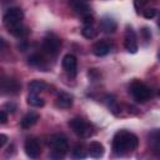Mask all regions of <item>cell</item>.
Returning a JSON list of instances; mask_svg holds the SVG:
<instances>
[{
	"label": "cell",
	"mask_w": 160,
	"mask_h": 160,
	"mask_svg": "<svg viewBox=\"0 0 160 160\" xmlns=\"http://www.w3.org/2000/svg\"><path fill=\"white\" fill-rule=\"evenodd\" d=\"M158 26H159V29H160V14H159V20H158Z\"/></svg>",
	"instance_id": "obj_30"
},
{
	"label": "cell",
	"mask_w": 160,
	"mask_h": 160,
	"mask_svg": "<svg viewBox=\"0 0 160 160\" xmlns=\"http://www.w3.org/2000/svg\"><path fill=\"white\" fill-rule=\"evenodd\" d=\"M8 30H9V32H10L11 35H14V36H16V38H24V36H26V35L29 34L28 29H26L22 24L15 25V26H12V28H10V29H8Z\"/></svg>",
	"instance_id": "obj_19"
},
{
	"label": "cell",
	"mask_w": 160,
	"mask_h": 160,
	"mask_svg": "<svg viewBox=\"0 0 160 160\" xmlns=\"http://www.w3.org/2000/svg\"><path fill=\"white\" fill-rule=\"evenodd\" d=\"M49 145L51 149L50 160H64L68 151V139L62 134H54L49 139Z\"/></svg>",
	"instance_id": "obj_2"
},
{
	"label": "cell",
	"mask_w": 160,
	"mask_h": 160,
	"mask_svg": "<svg viewBox=\"0 0 160 160\" xmlns=\"http://www.w3.org/2000/svg\"><path fill=\"white\" fill-rule=\"evenodd\" d=\"M6 141H8V136L4 135V134H1V135H0V145L4 146V145L6 144Z\"/></svg>",
	"instance_id": "obj_29"
},
{
	"label": "cell",
	"mask_w": 160,
	"mask_h": 160,
	"mask_svg": "<svg viewBox=\"0 0 160 160\" xmlns=\"http://www.w3.org/2000/svg\"><path fill=\"white\" fill-rule=\"evenodd\" d=\"M22 18H24V12L20 8H10L5 11L2 16V22L6 26V29H10L15 25L21 24Z\"/></svg>",
	"instance_id": "obj_5"
},
{
	"label": "cell",
	"mask_w": 160,
	"mask_h": 160,
	"mask_svg": "<svg viewBox=\"0 0 160 160\" xmlns=\"http://www.w3.org/2000/svg\"><path fill=\"white\" fill-rule=\"evenodd\" d=\"M142 15H144V18H146V19H152L155 15H156V10L155 9H145V10H142Z\"/></svg>",
	"instance_id": "obj_24"
},
{
	"label": "cell",
	"mask_w": 160,
	"mask_h": 160,
	"mask_svg": "<svg viewBox=\"0 0 160 160\" xmlns=\"http://www.w3.org/2000/svg\"><path fill=\"white\" fill-rule=\"evenodd\" d=\"M72 99H74L72 95L61 91V92H59V95H58V98L55 100V105L58 108H60V109H68V108H70L72 105Z\"/></svg>",
	"instance_id": "obj_11"
},
{
	"label": "cell",
	"mask_w": 160,
	"mask_h": 160,
	"mask_svg": "<svg viewBox=\"0 0 160 160\" xmlns=\"http://www.w3.org/2000/svg\"><path fill=\"white\" fill-rule=\"evenodd\" d=\"M29 64L32 65V66H42L45 64V60L41 55L39 54H32L31 56H29Z\"/></svg>",
	"instance_id": "obj_22"
},
{
	"label": "cell",
	"mask_w": 160,
	"mask_h": 160,
	"mask_svg": "<svg viewBox=\"0 0 160 160\" xmlns=\"http://www.w3.org/2000/svg\"><path fill=\"white\" fill-rule=\"evenodd\" d=\"M86 155H88V151H86V149L84 148L82 144L75 145L74 149H72V151H71V158L74 160H82V159L86 158Z\"/></svg>",
	"instance_id": "obj_16"
},
{
	"label": "cell",
	"mask_w": 160,
	"mask_h": 160,
	"mask_svg": "<svg viewBox=\"0 0 160 160\" xmlns=\"http://www.w3.org/2000/svg\"><path fill=\"white\" fill-rule=\"evenodd\" d=\"M82 21H84V25H92V21H94V16L91 14L89 15H85L82 16Z\"/></svg>",
	"instance_id": "obj_26"
},
{
	"label": "cell",
	"mask_w": 160,
	"mask_h": 160,
	"mask_svg": "<svg viewBox=\"0 0 160 160\" xmlns=\"http://www.w3.org/2000/svg\"><path fill=\"white\" fill-rule=\"evenodd\" d=\"M61 41L55 35H49L42 41V50L49 55H56L60 50Z\"/></svg>",
	"instance_id": "obj_6"
},
{
	"label": "cell",
	"mask_w": 160,
	"mask_h": 160,
	"mask_svg": "<svg viewBox=\"0 0 160 160\" xmlns=\"http://www.w3.org/2000/svg\"><path fill=\"white\" fill-rule=\"evenodd\" d=\"M69 126L71 128V130L80 138H89L90 135H92V125L90 122H88L86 120L81 119V118H74L69 121Z\"/></svg>",
	"instance_id": "obj_4"
},
{
	"label": "cell",
	"mask_w": 160,
	"mask_h": 160,
	"mask_svg": "<svg viewBox=\"0 0 160 160\" xmlns=\"http://www.w3.org/2000/svg\"><path fill=\"white\" fill-rule=\"evenodd\" d=\"M6 120H8L6 111H5V110H1V111H0V122H1V124H5Z\"/></svg>",
	"instance_id": "obj_27"
},
{
	"label": "cell",
	"mask_w": 160,
	"mask_h": 160,
	"mask_svg": "<svg viewBox=\"0 0 160 160\" xmlns=\"http://www.w3.org/2000/svg\"><path fill=\"white\" fill-rule=\"evenodd\" d=\"M159 96H160V90H159Z\"/></svg>",
	"instance_id": "obj_31"
},
{
	"label": "cell",
	"mask_w": 160,
	"mask_h": 160,
	"mask_svg": "<svg viewBox=\"0 0 160 160\" xmlns=\"http://www.w3.org/2000/svg\"><path fill=\"white\" fill-rule=\"evenodd\" d=\"M124 45H125V49L131 52V54H135L138 51V39H136V34L135 31L132 30L131 26H128L126 28V31H125V36H124Z\"/></svg>",
	"instance_id": "obj_7"
},
{
	"label": "cell",
	"mask_w": 160,
	"mask_h": 160,
	"mask_svg": "<svg viewBox=\"0 0 160 160\" xmlns=\"http://www.w3.org/2000/svg\"><path fill=\"white\" fill-rule=\"evenodd\" d=\"M110 44L105 40H100V41H96L94 45H92V52L94 55L96 56H105L106 54H109L110 51Z\"/></svg>",
	"instance_id": "obj_12"
},
{
	"label": "cell",
	"mask_w": 160,
	"mask_h": 160,
	"mask_svg": "<svg viewBox=\"0 0 160 160\" xmlns=\"http://www.w3.org/2000/svg\"><path fill=\"white\" fill-rule=\"evenodd\" d=\"M62 68L66 71V74L71 78L76 75V69H78V61L76 58L72 54H66L62 58Z\"/></svg>",
	"instance_id": "obj_9"
},
{
	"label": "cell",
	"mask_w": 160,
	"mask_h": 160,
	"mask_svg": "<svg viewBox=\"0 0 160 160\" xmlns=\"http://www.w3.org/2000/svg\"><path fill=\"white\" fill-rule=\"evenodd\" d=\"M88 152H89V155H90L91 158H94V159H100V158L104 155L105 149H104L102 144H100L99 141H92V142H90V145H89V148H88Z\"/></svg>",
	"instance_id": "obj_13"
},
{
	"label": "cell",
	"mask_w": 160,
	"mask_h": 160,
	"mask_svg": "<svg viewBox=\"0 0 160 160\" xmlns=\"http://www.w3.org/2000/svg\"><path fill=\"white\" fill-rule=\"evenodd\" d=\"M38 120H39V114L35 112V111H30V112H28V114L21 119L20 125H21V128H24V129H29V128H31L34 124H36Z\"/></svg>",
	"instance_id": "obj_14"
},
{
	"label": "cell",
	"mask_w": 160,
	"mask_h": 160,
	"mask_svg": "<svg viewBox=\"0 0 160 160\" xmlns=\"http://www.w3.org/2000/svg\"><path fill=\"white\" fill-rule=\"evenodd\" d=\"M69 4H70V6H72L74 11L80 14L81 16L90 14V6H89V4L84 2V1H70Z\"/></svg>",
	"instance_id": "obj_15"
},
{
	"label": "cell",
	"mask_w": 160,
	"mask_h": 160,
	"mask_svg": "<svg viewBox=\"0 0 160 160\" xmlns=\"http://www.w3.org/2000/svg\"><path fill=\"white\" fill-rule=\"evenodd\" d=\"M15 108H16V106H15V104H12V102H6L2 110H6V109H10V112H14V110H15Z\"/></svg>",
	"instance_id": "obj_28"
},
{
	"label": "cell",
	"mask_w": 160,
	"mask_h": 160,
	"mask_svg": "<svg viewBox=\"0 0 160 160\" xmlns=\"http://www.w3.org/2000/svg\"><path fill=\"white\" fill-rule=\"evenodd\" d=\"M28 88H29L30 94H38V92H40V91H42V90H45L46 84H45L42 80H32V81H30V82H29Z\"/></svg>",
	"instance_id": "obj_18"
},
{
	"label": "cell",
	"mask_w": 160,
	"mask_h": 160,
	"mask_svg": "<svg viewBox=\"0 0 160 160\" xmlns=\"http://www.w3.org/2000/svg\"><path fill=\"white\" fill-rule=\"evenodd\" d=\"M138 144V136L128 130H119L112 138V150L118 155H122L128 151L136 149Z\"/></svg>",
	"instance_id": "obj_1"
},
{
	"label": "cell",
	"mask_w": 160,
	"mask_h": 160,
	"mask_svg": "<svg viewBox=\"0 0 160 160\" xmlns=\"http://www.w3.org/2000/svg\"><path fill=\"white\" fill-rule=\"evenodd\" d=\"M141 34H142V38H144V40H145L146 42H148L150 39H151V34H150V30H149L148 28H142Z\"/></svg>",
	"instance_id": "obj_25"
},
{
	"label": "cell",
	"mask_w": 160,
	"mask_h": 160,
	"mask_svg": "<svg viewBox=\"0 0 160 160\" xmlns=\"http://www.w3.org/2000/svg\"><path fill=\"white\" fill-rule=\"evenodd\" d=\"M21 85L16 79L9 78V79H2L1 81V89L4 94H18Z\"/></svg>",
	"instance_id": "obj_10"
},
{
	"label": "cell",
	"mask_w": 160,
	"mask_h": 160,
	"mask_svg": "<svg viewBox=\"0 0 160 160\" xmlns=\"http://www.w3.org/2000/svg\"><path fill=\"white\" fill-rule=\"evenodd\" d=\"M81 34L86 38V39H92L96 36V30L92 28V25H84L82 26V30H81Z\"/></svg>",
	"instance_id": "obj_23"
},
{
	"label": "cell",
	"mask_w": 160,
	"mask_h": 160,
	"mask_svg": "<svg viewBox=\"0 0 160 160\" xmlns=\"http://www.w3.org/2000/svg\"><path fill=\"white\" fill-rule=\"evenodd\" d=\"M26 102H28L30 106L40 108V106H42V105H44V99H42V98H40L38 94H29Z\"/></svg>",
	"instance_id": "obj_20"
},
{
	"label": "cell",
	"mask_w": 160,
	"mask_h": 160,
	"mask_svg": "<svg viewBox=\"0 0 160 160\" xmlns=\"http://www.w3.org/2000/svg\"><path fill=\"white\" fill-rule=\"evenodd\" d=\"M129 92L138 102H145L151 98V90L140 80H134L130 84Z\"/></svg>",
	"instance_id": "obj_3"
},
{
	"label": "cell",
	"mask_w": 160,
	"mask_h": 160,
	"mask_svg": "<svg viewBox=\"0 0 160 160\" xmlns=\"http://www.w3.org/2000/svg\"><path fill=\"white\" fill-rule=\"evenodd\" d=\"M149 140L154 145V148L160 149V129H155L149 134Z\"/></svg>",
	"instance_id": "obj_21"
},
{
	"label": "cell",
	"mask_w": 160,
	"mask_h": 160,
	"mask_svg": "<svg viewBox=\"0 0 160 160\" xmlns=\"http://www.w3.org/2000/svg\"><path fill=\"white\" fill-rule=\"evenodd\" d=\"M24 150L30 159H38L40 155V144L35 138H28L24 144Z\"/></svg>",
	"instance_id": "obj_8"
},
{
	"label": "cell",
	"mask_w": 160,
	"mask_h": 160,
	"mask_svg": "<svg viewBox=\"0 0 160 160\" xmlns=\"http://www.w3.org/2000/svg\"><path fill=\"white\" fill-rule=\"evenodd\" d=\"M100 26L105 32H114L116 30V22L111 18H102Z\"/></svg>",
	"instance_id": "obj_17"
}]
</instances>
